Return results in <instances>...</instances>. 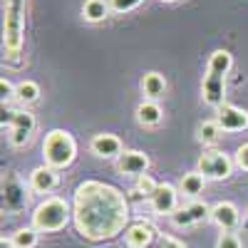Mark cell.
<instances>
[{"mask_svg":"<svg viewBox=\"0 0 248 248\" xmlns=\"http://www.w3.org/2000/svg\"><path fill=\"white\" fill-rule=\"evenodd\" d=\"M156 186H159V181H156L154 176L144 174V176H139V179H137V184H134V194H137V196H141V199H152V196H154V191H156Z\"/></svg>","mask_w":248,"mask_h":248,"instance_id":"cell-22","label":"cell"},{"mask_svg":"<svg viewBox=\"0 0 248 248\" xmlns=\"http://www.w3.org/2000/svg\"><path fill=\"white\" fill-rule=\"evenodd\" d=\"M3 50L5 60L15 62L23 52V30H25V0H3Z\"/></svg>","mask_w":248,"mask_h":248,"instance_id":"cell-3","label":"cell"},{"mask_svg":"<svg viewBox=\"0 0 248 248\" xmlns=\"http://www.w3.org/2000/svg\"><path fill=\"white\" fill-rule=\"evenodd\" d=\"M156 248H161V246H156Z\"/></svg>","mask_w":248,"mask_h":248,"instance_id":"cell-31","label":"cell"},{"mask_svg":"<svg viewBox=\"0 0 248 248\" xmlns=\"http://www.w3.org/2000/svg\"><path fill=\"white\" fill-rule=\"evenodd\" d=\"M216 122L223 132H243L248 129V112L236 105H221L216 109Z\"/></svg>","mask_w":248,"mask_h":248,"instance_id":"cell-12","label":"cell"},{"mask_svg":"<svg viewBox=\"0 0 248 248\" xmlns=\"http://www.w3.org/2000/svg\"><path fill=\"white\" fill-rule=\"evenodd\" d=\"M233 167H236V161L226 152L214 147V149H203L196 164V171H201L206 181H226L233 174Z\"/></svg>","mask_w":248,"mask_h":248,"instance_id":"cell-6","label":"cell"},{"mask_svg":"<svg viewBox=\"0 0 248 248\" xmlns=\"http://www.w3.org/2000/svg\"><path fill=\"white\" fill-rule=\"evenodd\" d=\"M231 67H233V55L229 50H216L209 57L206 75L201 82V99L211 109H218L221 105H226V77H229Z\"/></svg>","mask_w":248,"mask_h":248,"instance_id":"cell-2","label":"cell"},{"mask_svg":"<svg viewBox=\"0 0 248 248\" xmlns=\"http://www.w3.org/2000/svg\"><path fill=\"white\" fill-rule=\"evenodd\" d=\"M186 209L191 211V216H194V221L196 223H201V221H206V218H211V206L206 203V201H191Z\"/></svg>","mask_w":248,"mask_h":248,"instance_id":"cell-23","label":"cell"},{"mask_svg":"<svg viewBox=\"0 0 248 248\" xmlns=\"http://www.w3.org/2000/svg\"><path fill=\"white\" fill-rule=\"evenodd\" d=\"M233 161H236V167H238L241 171H248V141H246V144H241V147L236 149Z\"/></svg>","mask_w":248,"mask_h":248,"instance_id":"cell-27","label":"cell"},{"mask_svg":"<svg viewBox=\"0 0 248 248\" xmlns=\"http://www.w3.org/2000/svg\"><path fill=\"white\" fill-rule=\"evenodd\" d=\"M77 156V141L65 129H50L43 141V159L52 169H67Z\"/></svg>","mask_w":248,"mask_h":248,"instance_id":"cell-5","label":"cell"},{"mask_svg":"<svg viewBox=\"0 0 248 248\" xmlns=\"http://www.w3.org/2000/svg\"><path fill=\"white\" fill-rule=\"evenodd\" d=\"M141 3H144V0H109V10L112 13H132Z\"/></svg>","mask_w":248,"mask_h":248,"instance_id":"cell-25","label":"cell"},{"mask_svg":"<svg viewBox=\"0 0 248 248\" xmlns=\"http://www.w3.org/2000/svg\"><path fill=\"white\" fill-rule=\"evenodd\" d=\"M0 92H3V107H8V102L15 99V85H13L8 77L0 79Z\"/></svg>","mask_w":248,"mask_h":248,"instance_id":"cell-28","label":"cell"},{"mask_svg":"<svg viewBox=\"0 0 248 248\" xmlns=\"http://www.w3.org/2000/svg\"><path fill=\"white\" fill-rule=\"evenodd\" d=\"M141 92L152 102L161 99L164 94H167V79H164V75L161 72H147L141 77Z\"/></svg>","mask_w":248,"mask_h":248,"instance_id":"cell-15","label":"cell"},{"mask_svg":"<svg viewBox=\"0 0 248 248\" xmlns=\"http://www.w3.org/2000/svg\"><path fill=\"white\" fill-rule=\"evenodd\" d=\"M221 137H223V129L218 127L216 119H206V122H201L196 127V139L203 144V147H209V149L216 147V144L221 141Z\"/></svg>","mask_w":248,"mask_h":248,"instance_id":"cell-17","label":"cell"},{"mask_svg":"<svg viewBox=\"0 0 248 248\" xmlns=\"http://www.w3.org/2000/svg\"><path fill=\"white\" fill-rule=\"evenodd\" d=\"M149 203H152V211L156 216H169L171 218L179 211V189L164 181V184L156 186V191L149 199Z\"/></svg>","mask_w":248,"mask_h":248,"instance_id":"cell-8","label":"cell"},{"mask_svg":"<svg viewBox=\"0 0 248 248\" xmlns=\"http://www.w3.org/2000/svg\"><path fill=\"white\" fill-rule=\"evenodd\" d=\"M72 223L85 241H112L129 226V201L117 186L87 179L75 189Z\"/></svg>","mask_w":248,"mask_h":248,"instance_id":"cell-1","label":"cell"},{"mask_svg":"<svg viewBox=\"0 0 248 248\" xmlns=\"http://www.w3.org/2000/svg\"><path fill=\"white\" fill-rule=\"evenodd\" d=\"M159 246H161V248H186V246H184L179 238H174V236H161V238H159Z\"/></svg>","mask_w":248,"mask_h":248,"instance_id":"cell-29","label":"cell"},{"mask_svg":"<svg viewBox=\"0 0 248 248\" xmlns=\"http://www.w3.org/2000/svg\"><path fill=\"white\" fill-rule=\"evenodd\" d=\"M161 119H164V112L152 99H144L137 107V122L141 124V127H156V124H161Z\"/></svg>","mask_w":248,"mask_h":248,"instance_id":"cell-18","label":"cell"},{"mask_svg":"<svg viewBox=\"0 0 248 248\" xmlns=\"http://www.w3.org/2000/svg\"><path fill=\"white\" fill-rule=\"evenodd\" d=\"M206 189V176L201 171H186L179 181V194H184L186 199H196L199 194H203Z\"/></svg>","mask_w":248,"mask_h":248,"instance_id":"cell-16","label":"cell"},{"mask_svg":"<svg viewBox=\"0 0 248 248\" xmlns=\"http://www.w3.org/2000/svg\"><path fill=\"white\" fill-rule=\"evenodd\" d=\"M70 218H72V206L62 196H47L35 206L32 229H37L40 233H55L65 229Z\"/></svg>","mask_w":248,"mask_h":248,"instance_id":"cell-4","label":"cell"},{"mask_svg":"<svg viewBox=\"0 0 248 248\" xmlns=\"http://www.w3.org/2000/svg\"><path fill=\"white\" fill-rule=\"evenodd\" d=\"M109 13V0H85L82 3V17L87 23H102Z\"/></svg>","mask_w":248,"mask_h":248,"instance_id":"cell-19","label":"cell"},{"mask_svg":"<svg viewBox=\"0 0 248 248\" xmlns=\"http://www.w3.org/2000/svg\"><path fill=\"white\" fill-rule=\"evenodd\" d=\"M40 241V231L32 229V226H25V229H17L10 236V246L13 248H35Z\"/></svg>","mask_w":248,"mask_h":248,"instance_id":"cell-21","label":"cell"},{"mask_svg":"<svg viewBox=\"0 0 248 248\" xmlns=\"http://www.w3.org/2000/svg\"><path fill=\"white\" fill-rule=\"evenodd\" d=\"M216 248H243V246H241V238L233 231H221V236L216 241Z\"/></svg>","mask_w":248,"mask_h":248,"instance_id":"cell-26","label":"cell"},{"mask_svg":"<svg viewBox=\"0 0 248 248\" xmlns=\"http://www.w3.org/2000/svg\"><path fill=\"white\" fill-rule=\"evenodd\" d=\"M161 3H176V0H161Z\"/></svg>","mask_w":248,"mask_h":248,"instance_id":"cell-30","label":"cell"},{"mask_svg":"<svg viewBox=\"0 0 248 248\" xmlns=\"http://www.w3.org/2000/svg\"><path fill=\"white\" fill-rule=\"evenodd\" d=\"M90 152L99 159H119L124 154V144L117 134H109V132H102V134H94L92 141H90Z\"/></svg>","mask_w":248,"mask_h":248,"instance_id":"cell-11","label":"cell"},{"mask_svg":"<svg viewBox=\"0 0 248 248\" xmlns=\"http://www.w3.org/2000/svg\"><path fill=\"white\" fill-rule=\"evenodd\" d=\"M10 127V144L13 147H25L35 132V114L28 109H10L3 107V127Z\"/></svg>","mask_w":248,"mask_h":248,"instance_id":"cell-7","label":"cell"},{"mask_svg":"<svg viewBox=\"0 0 248 248\" xmlns=\"http://www.w3.org/2000/svg\"><path fill=\"white\" fill-rule=\"evenodd\" d=\"M211 223H216L221 231H236L241 223V214L236 209V203L231 201H218L211 206Z\"/></svg>","mask_w":248,"mask_h":248,"instance_id":"cell-13","label":"cell"},{"mask_svg":"<svg viewBox=\"0 0 248 248\" xmlns=\"http://www.w3.org/2000/svg\"><path fill=\"white\" fill-rule=\"evenodd\" d=\"M40 85L35 79H23V82H17L15 85V102H20V105H35V102L40 99Z\"/></svg>","mask_w":248,"mask_h":248,"instance_id":"cell-20","label":"cell"},{"mask_svg":"<svg viewBox=\"0 0 248 248\" xmlns=\"http://www.w3.org/2000/svg\"><path fill=\"white\" fill-rule=\"evenodd\" d=\"M156 236L159 233L149 221H134L124 231V243H127V248H152Z\"/></svg>","mask_w":248,"mask_h":248,"instance_id":"cell-10","label":"cell"},{"mask_svg":"<svg viewBox=\"0 0 248 248\" xmlns=\"http://www.w3.org/2000/svg\"><path fill=\"white\" fill-rule=\"evenodd\" d=\"M171 223L176 226V229H189V226H194L196 221H194V216H191V211L189 209H186V206H184V209H179L174 216H171Z\"/></svg>","mask_w":248,"mask_h":248,"instance_id":"cell-24","label":"cell"},{"mask_svg":"<svg viewBox=\"0 0 248 248\" xmlns=\"http://www.w3.org/2000/svg\"><path fill=\"white\" fill-rule=\"evenodd\" d=\"M149 156L144 154V152H139V149H124V154L117 159V171L122 174V176H134V179H139V176H144L149 171Z\"/></svg>","mask_w":248,"mask_h":248,"instance_id":"cell-9","label":"cell"},{"mask_svg":"<svg viewBox=\"0 0 248 248\" xmlns=\"http://www.w3.org/2000/svg\"><path fill=\"white\" fill-rule=\"evenodd\" d=\"M57 184H60V174H57V169L47 167V164H43V167H37V169L30 171L28 186H30V191H35V194H50V191L57 189Z\"/></svg>","mask_w":248,"mask_h":248,"instance_id":"cell-14","label":"cell"}]
</instances>
